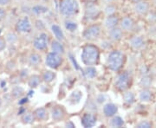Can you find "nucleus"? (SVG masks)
<instances>
[{"instance_id":"6e6552de","label":"nucleus","mask_w":156,"mask_h":128,"mask_svg":"<svg viewBox=\"0 0 156 128\" xmlns=\"http://www.w3.org/2000/svg\"><path fill=\"white\" fill-rule=\"evenodd\" d=\"M17 29L20 32H30L31 29V23L28 17H23L17 23Z\"/></svg>"},{"instance_id":"ddd939ff","label":"nucleus","mask_w":156,"mask_h":128,"mask_svg":"<svg viewBox=\"0 0 156 128\" xmlns=\"http://www.w3.org/2000/svg\"><path fill=\"white\" fill-rule=\"evenodd\" d=\"M118 23V18L116 17H114V16H109V17L107 18L105 20V26L108 29H113L115 27Z\"/></svg>"},{"instance_id":"0eeeda50","label":"nucleus","mask_w":156,"mask_h":128,"mask_svg":"<svg viewBox=\"0 0 156 128\" xmlns=\"http://www.w3.org/2000/svg\"><path fill=\"white\" fill-rule=\"evenodd\" d=\"M34 46L37 50H43L48 46V36L44 33L41 34L38 37H37L34 41Z\"/></svg>"},{"instance_id":"a19ab883","label":"nucleus","mask_w":156,"mask_h":128,"mask_svg":"<svg viewBox=\"0 0 156 128\" xmlns=\"http://www.w3.org/2000/svg\"><path fill=\"white\" fill-rule=\"evenodd\" d=\"M104 1H106V2H111L112 0H104Z\"/></svg>"},{"instance_id":"cd10ccee","label":"nucleus","mask_w":156,"mask_h":128,"mask_svg":"<svg viewBox=\"0 0 156 128\" xmlns=\"http://www.w3.org/2000/svg\"><path fill=\"white\" fill-rule=\"evenodd\" d=\"M23 122L26 123V124H30V123L33 122L34 120V116L31 112H28V113H25L23 116Z\"/></svg>"},{"instance_id":"79ce46f5","label":"nucleus","mask_w":156,"mask_h":128,"mask_svg":"<svg viewBox=\"0 0 156 128\" xmlns=\"http://www.w3.org/2000/svg\"><path fill=\"white\" fill-rule=\"evenodd\" d=\"M134 1H135V2L137 3V2H140V1H141V0H134Z\"/></svg>"},{"instance_id":"dca6fc26","label":"nucleus","mask_w":156,"mask_h":128,"mask_svg":"<svg viewBox=\"0 0 156 128\" xmlns=\"http://www.w3.org/2000/svg\"><path fill=\"white\" fill-rule=\"evenodd\" d=\"M109 36L111 37L112 40L114 41H119V40L122 38V32L120 29H113L110 30L109 32Z\"/></svg>"},{"instance_id":"473e14b6","label":"nucleus","mask_w":156,"mask_h":128,"mask_svg":"<svg viewBox=\"0 0 156 128\" xmlns=\"http://www.w3.org/2000/svg\"><path fill=\"white\" fill-rule=\"evenodd\" d=\"M151 84V79L148 77H143L140 81V85L142 87H149Z\"/></svg>"},{"instance_id":"393cba45","label":"nucleus","mask_w":156,"mask_h":128,"mask_svg":"<svg viewBox=\"0 0 156 128\" xmlns=\"http://www.w3.org/2000/svg\"><path fill=\"white\" fill-rule=\"evenodd\" d=\"M35 114H36V116L39 119H44L46 117V111H45L44 108L40 107V108H37L35 111Z\"/></svg>"},{"instance_id":"aec40b11","label":"nucleus","mask_w":156,"mask_h":128,"mask_svg":"<svg viewBox=\"0 0 156 128\" xmlns=\"http://www.w3.org/2000/svg\"><path fill=\"white\" fill-rule=\"evenodd\" d=\"M110 125L113 127H121V126H122L123 125L122 119L121 117H119V116L114 117L112 119L111 121H110Z\"/></svg>"},{"instance_id":"f704fd0d","label":"nucleus","mask_w":156,"mask_h":128,"mask_svg":"<svg viewBox=\"0 0 156 128\" xmlns=\"http://www.w3.org/2000/svg\"><path fill=\"white\" fill-rule=\"evenodd\" d=\"M7 40H8L11 43H15V42L17 41V36H16V35H14L13 33L8 34V36H7Z\"/></svg>"},{"instance_id":"72a5a7b5","label":"nucleus","mask_w":156,"mask_h":128,"mask_svg":"<svg viewBox=\"0 0 156 128\" xmlns=\"http://www.w3.org/2000/svg\"><path fill=\"white\" fill-rule=\"evenodd\" d=\"M105 11H106V13L108 15V16H111V15H113V14L115 12V8L114 6L109 5V6H108V7H106Z\"/></svg>"},{"instance_id":"2f4dec72","label":"nucleus","mask_w":156,"mask_h":128,"mask_svg":"<svg viewBox=\"0 0 156 128\" xmlns=\"http://www.w3.org/2000/svg\"><path fill=\"white\" fill-rule=\"evenodd\" d=\"M23 94V90L22 88H16L13 89L12 91V95L14 97H19Z\"/></svg>"},{"instance_id":"5701e85b","label":"nucleus","mask_w":156,"mask_h":128,"mask_svg":"<svg viewBox=\"0 0 156 128\" xmlns=\"http://www.w3.org/2000/svg\"><path fill=\"white\" fill-rule=\"evenodd\" d=\"M63 115H64V113L61 108H55L52 111V117L55 119H60L63 117Z\"/></svg>"},{"instance_id":"a878e982","label":"nucleus","mask_w":156,"mask_h":128,"mask_svg":"<svg viewBox=\"0 0 156 128\" xmlns=\"http://www.w3.org/2000/svg\"><path fill=\"white\" fill-rule=\"evenodd\" d=\"M124 101L127 102L128 104H132L134 101V95L131 92H128L124 95Z\"/></svg>"},{"instance_id":"1a4fd4ad","label":"nucleus","mask_w":156,"mask_h":128,"mask_svg":"<svg viewBox=\"0 0 156 128\" xmlns=\"http://www.w3.org/2000/svg\"><path fill=\"white\" fill-rule=\"evenodd\" d=\"M83 125L84 127H93L96 123V118L93 114H85L83 118Z\"/></svg>"},{"instance_id":"37998d69","label":"nucleus","mask_w":156,"mask_h":128,"mask_svg":"<svg viewBox=\"0 0 156 128\" xmlns=\"http://www.w3.org/2000/svg\"><path fill=\"white\" fill-rule=\"evenodd\" d=\"M1 105H2V100L0 99V106H1Z\"/></svg>"},{"instance_id":"c9c22d12","label":"nucleus","mask_w":156,"mask_h":128,"mask_svg":"<svg viewBox=\"0 0 156 128\" xmlns=\"http://www.w3.org/2000/svg\"><path fill=\"white\" fill-rule=\"evenodd\" d=\"M137 126L140 128L151 127V124L149 122H147V121H142V122H140V124H138V126Z\"/></svg>"},{"instance_id":"c03bdc74","label":"nucleus","mask_w":156,"mask_h":128,"mask_svg":"<svg viewBox=\"0 0 156 128\" xmlns=\"http://www.w3.org/2000/svg\"><path fill=\"white\" fill-rule=\"evenodd\" d=\"M45 1H47V0H45Z\"/></svg>"},{"instance_id":"a211bd4d","label":"nucleus","mask_w":156,"mask_h":128,"mask_svg":"<svg viewBox=\"0 0 156 128\" xmlns=\"http://www.w3.org/2000/svg\"><path fill=\"white\" fill-rule=\"evenodd\" d=\"M51 49H52V51L55 52V53H57V54H62L64 52V48L63 46L58 43V42H53L52 43V45H51Z\"/></svg>"},{"instance_id":"2eb2a0df","label":"nucleus","mask_w":156,"mask_h":128,"mask_svg":"<svg viewBox=\"0 0 156 128\" xmlns=\"http://www.w3.org/2000/svg\"><path fill=\"white\" fill-rule=\"evenodd\" d=\"M130 44H131V46H132L134 49L138 50V49L142 47V45H143V40H142L141 37H140V36H135V37L131 39V41H130Z\"/></svg>"},{"instance_id":"f8f14e48","label":"nucleus","mask_w":156,"mask_h":128,"mask_svg":"<svg viewBox=\"0 0 156 128\" xmlns=\"http://www.w3.org/2000/svg\"><path fill=\"white\" fill-rule=\"evenodd\" d=\"M134 10L139 14H144L148 10V5L146 2L140 1V2H137V4L134 6Z\"/></svg>"},{"instance_id":"4c0bfd02","label":"nucleus","mask_w":156,"mask_h":128,"mask_svg":"<svg viewBox=\"0 0 156 128\" xmlns=\"http://www.w3.org/2000/svg\"><path fill=\"white\" fill-rule=\"evenodd\" d=\"M11 0H0V5H7Z\"/></svg>"},{"instance_id":"c756f323","label":"nucleus","mask_w":156,"mask_h":128,"mask_svg":"<svg viewBox=\"0 0 156 128\" xmlns=\"http://www.w3.org/2000/svg\"><path fill=\"white\" fill-rule=\"evenodd\" d=\"M65 27L68 30H69V31H74V30H76V28H77V24L76 23V22H66L65 23Z\"/></svg>"},{"instance_id":"7ed1b4c3","label":"nucleus","mask_w":156,"mask_h":128,"mask_svg":"<svg viewBox=\"0 0 156 128\" xmlns=\"http://www.w3.org/2000/svg\"><path fill=\"white\" fill-rule=\"evenodd\" d=\"M78 10V5L76 0H62L60 4V11L64 16H72Z\"/></svg>"},{"instance_id":"f3484780","label":"nucleus","mask_w":156,"mask_h":128,"mask_svg":"<svg viewBox=\"0 0 156 128\" xmlns=\"http://www.w3.org/2000/svg\"><path fill=\"white\" fill-rule=\"evenodd\" d=\"M133 20L131 18H128V17H126L124 18L122 21V23H121V26L122 28L124 29V30H129L133 28Z\"/></svg>"},{"instance_id":"ea45409f","label":"nucleus","mask_w":156,"mask_h":128,"mask_svg":"<svg viewBox=\"0 0 156 128\" xmlns=\"http://www.w3.org/2000/svg\"><path fill=\"white\" fill-rule=\"evenodd\" d=\"M4 16H5V11H3L2 9H0V20L4 17Z\"/></svg>"},{"instance_id":"f03ea898","label":"nucleus","mask_w":156,"mask_h":128,"mask_svg":"<svg viewBox=\"0 0 156 128\" xmlns=\"http://www.w3.org/2000/svg\"><path fill=\"white\" fill-rule=\"evenodd\" d=\"M123 55L120 51H113L108 58V67L113 71H118L122 65Z\"/></svg>"},{"instance_id":"7c9ffc66","label":"nucleus","mask_w":156,"mask_h":128,"mask_svg":"<svg viewBox=\"0 0 156 128\" xmlns=\"http://www.w3.org/2000/svg\"><path fill=\"white\" fill-rule=\"evenodd\" d=\"M33 11L36 14H42V13L46 12L47 9L45 7H43V6H36L33 8Z\"/></svg>"},{"instance_id":"c85d7f7f","label":"nucleus","mask_w":156,"mask_h":128,"mask_svg":"<svg viewBox=\"0 0 156 128\" xmlns=\"http://www.w3.org/2000/svg\"><path fill=\"white\" fill-rule=\"evenodd\" d=\"M54 77H55L54 73L50 72V71H47V72H45L44 74V81H46V82H50V81H53Z\"/></svg>"},{"instance_id":"f257e3e1","label":"nucleus","mask_w":156,"mask_h":128,"mask_svg":"<svg viewBox=\"0 0 156 128\" xmlns=\"http://www.w3.org/2000/svg\"><path fill=\"white\" fill-rule=\"evenodd\" d=\"M82 59L85 65H95L99 59V50L94 45H87L83 50Z\"/></svg>"},{"instance_id":"4be33fe9","label":"nucleus","mask_w":156,"mask_h":128,"mask_svg":"<svg viewBox=\"0 0 156 128\" xmlns=\"http://www.w3.org/2000/svg\"><path fill=\"white\" fill-rule=\"evenodd\" d=\"M39 83H40V78L37 75L31 76L30 79V81H29V85H30V88H36V87L38 86Z\"/></svg>"},{"instance_id":"412c9836","label":"nucleus","mask_w":156,"mask_h":128,"mask_svg":"<svg viewBox=\"0 0 156 128\" xmlns=\"http://www.w3.org/2000/svg\"><path fill=\"white\" fill-rule=\"evenodd\" d=\"M84 74H85V76H86L87 78H94L95 76V74H96V70H95V68H94V67H87L86 70H85V72H84Z\"/></svg>"},{"instance_id":"b1692460","label":"nucleus","mask_w":156,"mask_h":128,"mask_svg":"<svg viewBox=\"0 0 156 128\" xmlns=\"http://www.w3.org/2000/svg\"><path fill=\"white\" fill-rule=\"evenodd\" d=\"M81 97H82V94H81V92L80 91H74L71 95H70V100H72L73 103H78L79 101H80V99H81Z\"/></svg>"},{"instance_id":"a18cd8bd","label":"nucleus","mask_w":156,"mask_h":128,"mask_svg":"<svg viewBox=\"0 0 156 128\" xmlns=\"http://www.w3.org/2000/svg\"><path fill=\"white\" fill-rule=\"evenodd\" d=\"M155 107H156V105H155Z\"/></svg>"},{"instance_id":"9b49d317","label":"nucleus","mask_w":156,"mask_h":128,"mask_svg":"<svg viewBox=\"0 0 156 128\" xmlns=\"http://www.w3.org/2000/svg\"><path fill=\"white\" fill-rule=\"evenodd\" d=\"M99 13V10L97 8V6H95V5H89L87 7L86 10V17L88 18H95Z\"/></svg>"},{"instance_id":"9d476101","label":"nucleus","mask_w":156,"mask_h":128,"mask_svg":"<svg viewBox=\"0 0 156 128\" xmlns=\"http://www.w3.org/2000/svg\"><path fill=\"white\" fill-rule=\"evenodd\" d=\"M117 112V106L115 104L112 103H108L106 104L104 107H103V112L107 117H111L114 116Z\"/></svg>"},{"instance_id":"6ab92c4d","label":"nucleus","mask_w":156,"mask_h":128,"mask_svg":"<svg viewBox=\"0 0 156 128\" xmlns=\"http://www.w3.org/2000/svg\"><path fill=\"white\" fill-rule=\"evenodd\" d=\"M152 98V95L149 91L147 90H143L142 92H140V100L141 101H144V102H147L149 101Z\"/></svg>"},{"instance_id":"20e7f679","label":"nucleus","mask_w":156,"mask_h":128,"mask_svg":"<svg viewBox=\"0 0 156 128\" xmlns=\"http://www.w3.org/2000/svg\"><path fill=\"white\" fill-rule=\"evenodd\" d=\"M62 63V58L59 56V54L52 52L48 54V56H46V64L47 66H49L51 68H56L58 67Z\"/></svg>"},{"instance_id":"e433bc0d","label":"nucleus","mask_w":156,"mask_h":128,"mask_svg":"<svg viewBox=\"0 0 156 128\" xmlns=\"http://www.w3.org/2000/svg\"><path fill=\"white\" fill-rule=\"evenodd\" d=\"M5 47V41L3 39H0V51H2V50H4Z\"/></svg>"},{"instance_id":"39448f33","label":"nucleus","mask_w":156,"mask_h":128,"mask_svg":"<svg viewBox=\"0 0 156 128\" xmlns=\"http://www.w3.org/2000/svg\"><path fill=\"white\" fill-rule=\"evenodd\" d=\"M129 81H130V76H129L128 73L121 74L117 77L116 81H115V86L120 90H125L126 88H128Z\"/></svg>"},{"instance_id":"bb28decb","label":"nucleus","mask_w":156,"mask_h":128,"mask_svg":"<svg viewBox=\"0 0 156 128\" xmlns=\"http://www.w3.org/2000/svg\"><path fill=\"white\" fill-rule=\"evenodd\" d=\"M41 61L40 56L37 54H32L31 56H30V62L32 65H37L39 62Z\"/></svg>"},{"instance_id":"423d86ee","label":"nucleus","mask_w":156,"mask_h":128,"mask_svg":"<svg viewBox=\"0 0 156 128\" xmlns=\"http://www.w3.org/2000/svg\"><path fill=\"white\" fill-rule=\"evenodd\" d=\"M101 33V29L98 25H93L87 29L83 33V36L88 40L95 39L99 36Z\"/></svg>"},{"instance_id":"58836bf2","label":"nucleus","mask_w":156,"mask_h":128,"mask_svg":"<svg viewBox=\"0 0 156 128\" xmlns=\"http://www.w3.org/2000/svg\"><path fill=\"white\" fill-rule=\"evenodd\" d=\"M65 126H66V127H75V126H74V124H73L72 122L67 123V124L65 125Z\"/></svg>"},{"instance_id":"4468645a","label":"nucleus","mask_w":156,"mask_h":128,"mask_svg":"<svg viewBox=\"0 0 156 128\" xmlns=\"http://www.w3.org/2000/svg\"><path fill=\"white\" fill-rule=\"evenodd\" d=\"M52 31L54 35L56 36V37L59 41H63L64 40V35L62 30V29L58 26V25H52Z\"/></svg>"}]
</instances>
